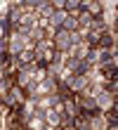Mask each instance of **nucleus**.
<instances>
[{
  "instance_id": "nucleus-1",
  "label": "nucleus",
  "mask_w": 118,
  "mask_h": 130,
  "mask_svg": "<svg viewBox=\"0 0 118 130\" xmlns=\"http://www.w3.org/2000/svg\"><path fill=\"white\" fill-rule=\"evenodd\" d=\"M83 7H85V10H88V12H94V14H99V12H102L99 3H94V0H92V3H85Z\"/></svg>"
},
{
  "instance_id": "nucleus-2",
  "label": "nucleus",
  "mask_w": 118,
  "mask_h": 130,
  "mask_svg": "<svg viewBox=\"0 0 118 130\" xmlns=\"http://www.w3.org/2000/svg\"><path fill=\"white\" fill-rule=\"evenodd\" d=\"M38 3H40V0H28V5H38Z\"/></svg>"
}]
</instances>
